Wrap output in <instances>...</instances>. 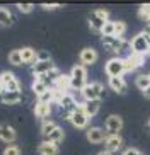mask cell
Returning a JSON list of instances; mask_svg holds the SVG:
<instances>
[{
    "label": "cell",
    "mask_w": 150,
    "mask_h": 155,
    "mask_svg": "<svg viewBox=\"0 0 150 155\" xmlns=\"http://www.w3.org/2000/svg\"><path fill=\"white\" fill-rule=\"evenodd\" d=\"M22 91H17V92H7L4 91L0 94V101L7 106H15V104H21L22 102Z\"/></svg>",
    "instance_id": "obj_16"
},
{
    "label": "cell",
    "mask_w": 150,
    "mask_h": 155,
    "mask_svg": "<svg viewBox=\"0 0 150 155\" xmlns=\"http://www.w3.org/2000/svg\"><path fill=\"white\" fill-rule=\"evenodd\" d=\"M123 65H125V72H136L138 68H142L145 65V56L143 55H136V53H130L128 56L123 58Z\"/></svg>",
    "instance_id": "obj_6"
},
{
    "label": "cell",
    "mask_w": 150,
    "mask_h": 155,
    "mask_svg": "<svg viewBox=\"0 0 150 155\" xmlns=\"http://www.w3.org/2000/svg\"><path fill=\"white\" fill-rule=\"evenodd\" d=\"M63 138H65V131L58 126V128H56V130H55V131L50 135V137L46 138V140H48V141H53V143H56V145H60V143L63 141Z\"/></svg>",
    "instance_id": "obj_28"
},
{
    "label": "cell",
    "mask_w": 150,
    "mask_h": 155,
    "mask_svg": "<svg viewBox=\"0 0 150 155\" xmlns=\"http://www.w3.org/2000/svg\"><path fill=\"white\" fill-rule=\"evenodd\" d=\"M104 130L108 135H119L123 130V119L118 114H109L108 118L104 119Z\"/></svg>",
    "instance_id": "obj_9"
},
{
    "label": "cell",
    "mask_w": 150,
    "mask_h": 155,
    "mask_svg": "<svg viewBox=\"0 0 150 155\" xmlns=\"http://www.w3.org/2000/svg\"><path fill=\"white\" fill-rule=\"evenodd\" d=\"M97 155H113V153H111V152H108V150H102V152H99Z\"/></svg>",
    "instance_id": "obj_39"
},
{
    "label": "cell",
    "mask_w": 150,
    "mask_h": 155,
    "mask_svg": "<svg viewBox=\"0 0 150 155\" xmlns=\"http://www.w3.org/2000/svg\"><path fill=\"white\" fill-rule=\"evenodd\" d=\"M68 92H62L58 89H51V96H53V104H60V101L67 96Z\"/></svg>",
    "instance_id": "obj_34"
},
{
    "label": "cell",
    "mask_w": 150,
    "mask_h": 155,
    "mask_svg": "<svg viewBox=\"0 0 150 155\" xmlns=\"http://www.w3.org/2000/svg\"><path fill=\"white\" fill-rule=\"evenodd\" d=\"M148 75H150V73H148Z\"/></svg>",
    "instance_id": "obj_44"
},
{
    "label": "cell",
    "mask_w": 150,
    "mask_h": 155,
    "mask_svg": "<svg viewBox=\"0 0 150 155\" xmlns=\"http://www.w3.org/2000/svg\"><path fill=\"white\" fill-rule=\"evenodd\" d=\"M53 89H58L62 92H70V75H60L58 80L53 84Z\"/></svg>",
    "instance_id": "obj_23"
},
{
    "label": "cell",
    "mask_w": 150,
    "mask_h": 155,
    "mask_svg": "<svg viewBox=\"0 0 150 155\" xmlns=\"http://www.w3.org/2000/svg\"><path fill=\"white\" fill-rule=\"evenodd\" d=\"M147 28H150V19H148V21H147Z\"/></svg>",
    "instance_id": "obj_40"
},
{
    "label": "cell",
    "mask_w": 150,
    "mask_h": 155,
    "mask_svg": "<svg viewBox=\"0 0 150 155\" xmlns=\"http://www.w3.org/2000/svg\"><path fill=\"white\" fill-rule=\"evenodd\" d=\"M2 155H22V150H21V147L12 143V145H7L5 147V150Z\"/></svg>",
    "instance_id": "obj_31"
},
{
    "label": "cell",
    "mask_w": 150,
    "mask_h": 155,
    "mask_svg": "<svg viewBox=\"0 0 150 155\" xmlns=\"http://www.w3.org/2000/svg\"><path fill=\"white\" fill-rule=\"evenodd\" d=\"M108 77H125V65H123V58H111L106 61V67H104Z\"/></svg>",
    "instance_id": "obj_7"
},
{
    "label": "cell",
    "mask_w": 150,
    "mask_h": 155,
    "mask_svg": "<svg viewBox=\"0 0 150 155\" xmlns=\"http://www.w3.org/2000/svg\"><path fill=\"white\" fill-rule=\"evenodd\" d=\"M101 104H102V102H101L99 99H97V101H84V102L80 104V107L84 109V113H85L89 118H94L95 114L99 113Z\"/></svg>",
    "instance_id": "obj_18"
},
{
    "label": "cell",
    "mask_w": 150,
    "mask_h": 155,
    "mask_svg": "<svg viewBox=\"0 0 150 155\" xmlns=\"http://www.w3.org/2000/svg\"><path fill=\"white\" fill-rule=\"evenodd\" d=\"M38 60H39V61H50V60H51L50 51H46V50H39V51H38Z\"/></svg>",
    "instance_id": "obj_35"
},
{
    "label": "cell",
    "mask_w": 150,
    "mask_h": 155,
    "mask_svg": "<svg viewBox=\"0 0 150 155\" xmlns=\"http://www.w3.org/2000/svg\"><path fill=\"white\" fill-rule=\"evenodd\" d=\"M135 85L140 89L142 92L143 91H147L150 87V75L148 73H142V75H136V78H135Z\"/></svg>",
    "instance_id": "obj_24"
},
{
    "label": "cell",
    "mask_w": 150,
    "mask_h": 155,
    "mask_svg": "<svg viewBox=\"0 0 150 155\" xmlns=\"http://www.w3.org/2000/svg\"><path fill=\"white\" fill-rule=\"evenodd\" d=\"M78 60H80V65H84L87 68V67H91L97 61V51L94 48H84L78 55Z\"/></svg>",
    "instance_id": "obj_13"
},
{
    "label": "cell",
    "mask_w": 150,
    "mask_h": 155,
    "mask_svg": "<svg viewBox=\"0 0 150 155\" xmlns=\"http://www.w3.org/2000/svg\"><path fill=\"white\" fill-rule=\"evenodd\" d=\"M21 55H22V61H24V65H29V67H34V65L39 61L38 60V51L36 50H32V48H22L21 50Z\"/></svg>",
    "instance_id": "obj_19"
},
{
    "label": "cell",
    "mask_w": 150,
    "mask_h": 155,
    "mask_svg": "<svg viewBox=\"0 0 150 155\" xmlns=\"http://www.w3.org/2000/svg\"><path fill=\"white\" fill-rule=\"evenodd\" d=\"M82 101H97L106 96V87L101 82H89L82 89Z\"/></svg>",
    "instance_id": "obj_2"
},
{
    "label": "cell",
    "mask_w": 150,
    "mask_h": 155,
    "mask_svg": "<svg viewBox=\"0 0 150 155\" xmlns=\"http://www.w3.org/2000/svg\"><path fill=\"white\" fill-rule=\"evenodd\" d=\"M15 138H17V133H15V130L10 124H7V123L0 124V140L4 141V143L12 145L14 141H15Z\"/></svg>",
    "instance_id": "obj_15"
},
{
    "label": "cell",
    "mask_w": 150,
    "mask_h": 155,
    "mask_svg": "<svg viewBox=\"0 0 150 155\" xmlns=\"http://www.w3.org/2000/svg\"><path fill=\"white\" fill-rule=\"evenodd\" d=\"M9 61L10 65L14 67H22L24 61H22V55H21V50H12L9 53Z\"/></svg>",
    "instance_id": "obj_27"
},
{
    "label": "cell",
    "mask_w": 150,
    "mask_h": 155,
    "mask_svg": "<svg viewBox=\"0 0 150 155\" xmlns=\"http://www.w3.org/2000/svg\"><path fill=\"white\" fill-rule=\"evenodd\" d=\"M101 41L104 45V48L111 53H121L126 46V41L125 39H118V38L113 36H101Z\"/></svg>",
    "instance_id": "obj_11"
},
{
    "label": "cell",
    "mask_w": 150,
    "mask_h": 155,
    "mask_svg": "<svg viewBox=\"0 0 150 155\" xmlns=\"http://www.w3.org/2000/svg\"><path fill=\"white\" fill-rule=\"evenodd\" d=\"M148 126H150V121H148Z\"/></svg>",
    "instance_id": "obj_42"
},
{
    "label": "cell",
    "mask_w": 150,
    "mask_h": 155,
    "mask_svg": "<svg viewBox=\"0 0 150 155\" xmlns=\"http://www.w3.org/2000/svg\"><path fill=\"white\" fill-rule=\"evenodd\" d=\"M53 68H55L53 60H50V61H38V63L32 67V75H34V77H39V75H45V73H48Z\"/></svg>",
    "instance_id": "obj_21"
},
{
    "label": "cell",
    "mask_w": 150,
    "mask_h": 155,
    "mask_svg": "<svg viewBox=\"0 0 150 155\" xmlns=\"http://www.w3.org/2000/svg\"><path fill=\"white\" fill-rule=\"evenodd\" d=\"M67 119L72 123V126L77 128V130H85V128L89 126V123H91V118L84 113V109H82L80 106H78L75 111H72V113L68 114Z\"/></svg>",
    "instance_id": "obj_4"
},
{
    "label": "cell",
    "mask_w": 150,
    "mask_h": 155,
    "mask_svg": "<svg viewBox=\"0 0 150 155\" xmlns=\"http://www.w3.org/2000/svg\"><path fill=\"white\" fill-rule=\"evenodd\" d=\"M51 111H53V104H50V102H39L38 101L36 104H34V116L38 119L46 121V119L50 118Z\"/></svg>",
    "instance_id": "obj_14"
},
{
    "label": "cell",
    "mask_w": 150,
    "mask_h": 155,
    "mask_svg": "<svg viewBox=\"0 0 150 155\" xmlns=\"http://www.w3.org/2000/svg\"><path fill=\"white\" fill-rule=\"evenodd\" d=\"M58 128V124L55 123V121H51V119H46V121H43V124H41V135L45 138H48L51 135V133L55 131Z\"/></svg>",
    "instance_id": "obj_25"
},
{
    "label": "cell",
    "mask_w": 150,
    "mask_h": 155,
    "mask_svg": "<svg viewBox=\"0 0 150 155\" xmlns=\"http://www.w3.org/2000/svg\"><path fill=\"white\" fill-rule=\"evenodd\" d=\"M143 97H145V99H150V87L147 91H143Z\"/></svg>",
    "instance_id": "obj_38"
},
{
    "label": "cell",
    "mask_w": 150,
    "mask_h": 155,
    "mask_svg": "<svg viewBox=\"0 0 150 155\" xmlns=\"http://www.w3.org/2000/svg\"><path fill=\"white\" fill-rule=\"evenodd\" d=\"M0 87H2V92H17L21 91V82L12 72H2L0 73Z\"/></svg>",
    "instance_id": "obj_5"
},
{
    "label": "cell",
    "mask_w": 150,
    "mask_h": 155,
    "mask_svg": "<svg viewBox=\"0 0 150 155\" xmlns=\"http://www.w3.org/2000/svg\"><path fill=\"white\" fill-rule=\"evenodd\" d=\"M101 36H113L114 38V21H109L104 28H102Z\"/></svg>",
    "instance_id": "obj_33"
},
{
    "label": "cell",
    "mask_w": 150,
    "mask_h": 155,
    "mask_svg": "<svg viewBox=\"0 0 150 155\" xmlns=\"http://www.w3.org/2000/svg\"><path fill=\"white\" fill-rule=\"evenodd\" d=\"M125 32H126V24L123 22V21H114V38L123 39Z\"/></svg>",
    "instance_id": "obj_29"
},
{
    "label": "cell",
    "mask_w": 150,
    "mask_h": 155,
    "mask_svg": "<svg viewBox=\"0 0 150 155\" xmlns=\"http://www.w3.org/2000/svg\"><path fill=\"white\" fill-rule=\"evenodd\" d=\"M108 84L116 94H126V91H128V84L125 80V77H111L108 80Z\"/></svg>",
    "instance_id": "obj_17"
},
{
    "label": "cell",
    "mask_w": 150,
    "mask_h": 155,
    "mask_svg": "<svg viewBox=\"0 0 150 155\" xmlns=\"http://www.w3.org/2000/svg\"><path fill=\"white\" fill-rule=\"evenodd\" d=\"M148 55H150V51H148Z\"/></svg>",
    "instance_id": "obj_43"
},
{
    "label": "cell",
    "mask_w": 150,
    "mask_h": 155,
    "mask_svg": "<svg viewBox=\"0 0 150 155\" xmlns=\"http://www.w3.org/2000/svg\"><path fill=\"white\" fill-rule=\"evenodd\" d=\"M138 17L143 19V21H148L150 19V4H142L140 9H138Z\"/></svg>",
    "instance_id": "obj_30"
},
{
    "label": "cell",
    "mask_w": 150,
    "mask_h": 155,
    "mask_svg": "<svg viewBox=\"0 0 150 155\" xmlns=\"http://www.w3.org/2000/svg\"><path fill=\"white\" fill-rule=\"evenodd\" d=\"M48 91H51V89L46 85V84H43V82H39V80H36V78H34V82H32V92L36 94V97L45 96Z\"/></svg>",
    "instance_id": "obj_26"
},
{
    "label": "cell",
    "mask_w": 150,
    "mask_h": 155,
    "mask_svg": "<svg viewBox=\"0 0 150 155\" xmlns=\"http://www.w3.org/2000/svg\"><path fill=\"white\" fill-rule=\"evenodd\" d=\"M62 4H51V2H45V4H41V9L45 10H55V9H60Z\"/></svg>",
    "instance_id": "obj_36"
},
{
    "label": "cell",
    "mask_w": 150,
    "mask_h": 155,
    "mask_svg": "<svg viewBox=\"0 0 150 155\" xmlns=\"http://www.w3.org/2000/svg\"><path fill=\"white\" fill-rule=\"evenodd\" d=\"M0 94H2V87H0Z\"/></svg>",
    "instance_id": "obj_41"
},
{
    "label": "cell",
    "mask_w": 150,
    "mask_h": 155,
    "mask_svg": "<svg viewBox=\"0 0 150 155\" xmlns=\"http://www.w3.org/2000/svg\"><path fill=\"white\" fill-rule=\"evenodd\" d=\"M123 143H125V140H123L121 135H108L104 141V147L108 152L114 153V152H119L123 148Z\"/></svg>",
    "instance_id": "obj_12"
},
{
    "label": "cell",
    "mask_w": 150,
    "mask_h": 155,
    "mask_svg": "<svg viewBox=\"0 0 150 155\" xmlns=\"http://www.w3.org/2000/svg\"><path fill=\"white\" fill-rule=\"evenodd\" d=\"M17 9L21 10L22 14H29V12H32V10H34V4H31V2H19Z\"/></svg>",
    "instance_id": "obj_32"
},
{
    "label": "cell",
    "mask_w": 150,
    "mask_h": 155,
    "mask_svg": "<svg viewBox=\"0 0 150 155\" xmlns=\"http://www.w3.org/2000/svg\"><path fill=\"white\" fill-rule=\"evenodd\" d=\"M106 137H108L106 130L104 128H99V126H91L85 131V138L89 140V143H92V145H101V143L104 145Z\"/></svg>",
    "instance_id": "obj_10"
},
{
    "label": "cell",
    "mask_w": 150,
    "mask_h": 155,
    "mask_svg": "<svg viewBox=\"0 0 150 155\" xmlns=\"http://www.w3.org/2000/svg\"><path fill=\"white\" fill-rule=\"evenodd\" d=\"M14 24V15L7 7H0V26L2 28H10Z\"/></svg>",
    "instance_id": "obj_22"
},
{
    "label": "cell",
    "mask_w": 150,
    "mask_h": 155,
    "mask_svg": "<svg viewBox=\"0 0 150 155\" xmlns=\"http://www.w3.org/2000/svg\"><path fill=\"white\" fill-rule=\"evenodd\" d=\"M108 22H109V12L104 9H95L94 12L89 14V28L94 32H99L101 34L102 28H104Z\"/></svg>",
    "instance_id": "obj_3"
},
{
    "label": "cell",
    "mask_w": 150,
    "mask_h": 155,
    "mask_svg": "<svg viewBox=\"0 0 150 155\" xmlns=\"http://www.w3.org/2000/svg\"><path fill=\"white\" fill-rule=\"evenodd\" d=\"M38 152H39V155H58L60 153V148L56 143H53V141H41L39 147H38Z\"/></svg>",
    "instance_id": "obj_20"
},
{
    "label": "cell",
    "mask_w": 150,
    "mask_h": 155,
    "mask_svg": "<svg viewBox=\"0 0 150 155\" xmlns=\"http://www.w3.org/2000/svg\"><path fill=\"white\" fill-rule=\"evenodd\" d=\"M89 84V72L84 65H73L70 70V92H82V89Z\"/></svg>",
    "instance_id": "obj_1"
},
{
    "label": "cell",
    "mask_w": 150,
    "mask_h": 155,
    "mask_svg": "<svg viewBox=\"0 0 150 155\" xmlns=\"http://www.w3.org/2000/svg\"><path fill=\"white\" fill-rule=\"evenodd\" d=\"M123 155H143V153H142L138 148H135V147H130V148H125Z\"/></svg>",
    "instance_id": "obj_37"
},
{
    "label": "cell",
    "mask_w": 150,
    "mask_h": 155,
    "mask_svg": "<svg viewBox=\"0 0 150 155\" xmlns=\"http://www.w3.org/2000/svg\"><path fill=\"white\" fill-rule=\"evenodd\" d=\"M128 46H130V50H132V53H136V55H143L145 56L147 53L150 51V46L148 43L145 41V38H143V34H136V36H133L132 39H130V43H128Z\"/></svg>",
    "instance_id": "obj_8"
}]
</instances>
